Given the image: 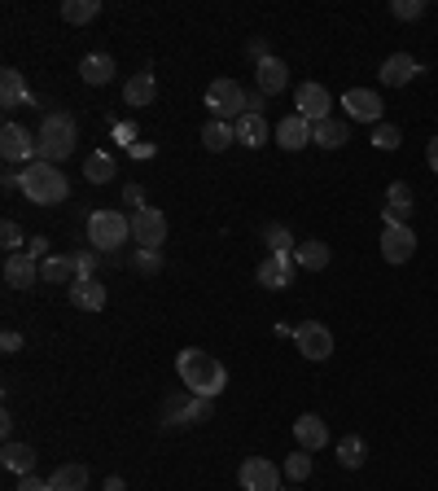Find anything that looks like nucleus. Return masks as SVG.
Returning a JSON list of instances; mask_svg holds the SVG:
<instances>
[{"label": "nucleus", "mask_w": 438, "mask_h": 491, "mask_svg": "<svg viewBox=\"0 0 438 491\" xmlns=\"http://www.w3.org/2000/svg\"><path fill=\"white\" fill-rule=\"evenodd\" d=\"M175 373H180V382H184L189 395H202V399H215L219 390L228 386V369L219 364L211 351H202V347H184L175 356Z\"/></svg>", "instance_id": "obj_1"}, {"label": "nucleus", "mask_w": 438, "mask_h": 491, "mask_svg": "<svg viewBox=\"0 0 438 491\" xmlns=\"http://www.w3.org/2000/svg\"><path fill=\"white\" fill-rule=\"evenodd\" d=\"M36 141H40V163L61 167L70 154H75V145H79V123H75V114H66V110L45 114Z\"/></svg>", "instance_id": "obj_2"}, {"label": "nucleus", "mask_w": 438, "mask_h": 491, "mask_svg": "<svg viewBox=\"0 0 438 491\" xmlns=\"http://www.w3.org/2000/svg\"><path fill=\"white\" fill-rule=\"evenodd\" d=\"M18 176H22V198L36 202V207H57V202L70 198V180L53 163H31L22 167Z\"/></svg>", "instance_id": "obj_3"}, {"label": "nucleus", "mask_w": 438, "mask_h": 491, "mask_svg": "<svg viewBox=\"0 0 438 491\" xmlns=\"http://www.w3.org/2000/svg\"><path fill=\"white\" fill-rule=\"evenodd\" d=\"M127 237H132V219L123 211H93L88 216V246L93 250L118 255V246H127Z\"/></svg>", "instance_id": "obj_4"}, {"label": "nucleus", "mask_w": 438, "mask_h": 491, "mask_svg": "<svg viewBox=\"0 0 438 491\" xmlns=\"http://www.w3.org/2000/svg\"><path fill=\"white\" fill-rule=\"evenodd\" d=\"M246 97L250 93L237 79H215L207 88V110H211V119H219V123H237L246 114Z\"/></svg>", "instance_id": "obj_5"}, {"label": "nucleus", "mask_w": 438, "mask_h": 491, "mask_svg": "<svg viewBox=\"0 0 438 491\" xmlns=\"http://www.w3.org/2000/svg\"><path fill=\"white\" fill-rule=\"evenodd\" d=\"M0 159L4 163H22V167L40 163V141L22 123H4L0 127Z\"/></svg>", "instance_id": "obj_6"}, {"label": "nucleus", "mask_w": 438, "mask_h": 491, "mask_svg": "<svg viewBox=\"0 0 438 491\" xmlns=\"http://www.w3.org/2000/svg\"><path fill=\"white\" fill-rule=\"evenodd\" d=\"M132 241H136L141 250H163L166 246V211H158V207L132 211Z\"/></svg>", "instance_id": "obj_7"}, {"label": "nucleus", "mask_w": 438, "mask_h": 491, "mask_svg": "<svg viewBox=\"0 0 438 491\" xmlns=\"http://www.w3.org/2000/svg\"><path fill=\"white\" fill-rule=\"evenodd\" d=\"M280 465H272L268 456H246L241 470H237V483L241 491H280Z\"/></svg>", "instance_id": "obj_8"}, {"label": "nucleus", "mask_w": 438, "mask_h": 491, "mask_svg": "<svg viewBox=\"0 0 438 491\" xmlns=\"http://www.w3.org/2000/svg\"><path fill=\"white\" fill-rule=\"evenodd\" d=\"M294 347H298L312 364H325L328 356H333V333H328V325H320V321H303V325L294 329Z\"/></svg>", "instance_id": "obj_9"}, {"label": "nucleus", "mask_w": 438, "mask_h": 491, "mask_svg": "<svg viewBox=\"0 0 438 491\" xmlns=\"http://www.w3.org/2000/svg\"><path fill=\"white\" fill-rule=\"evenodd\" d=\"M417 255V233L412 224H385L382 228V259L385 264H408Z\"/></svg>", "instance_id": "obj_10"}, {"label": "nucleus", "mask_w": 438, "mask_h": 491, "mask_svg": "<svg viewBox=\"0 0 438 491\" xmlns=\"http://www.w3.org/2000/svg\"><path fill=\"white\" fill-rule=\"evenodd\" d=\"M342 110H346V119H355V123H382V97L373 93V88H351V93H342Z\"/></svg>", "instance_id": "obj_11"}, {"label": "nucleus", "mask_w": 438, "mask_h": 491, "mask_svg": "<svg viewBox=\"0 0 438 491\" xmlns=\"http://www.w3.org/2000/svg\"><path fill=\"white\" fill-rule=\"evenodd\" d=\"M294 114H303L307 123H320V119H328V106H333V97H328L325 84H303L298 93H294Z\"/></svg>", "instance_id": "obj_12"}, {"label": "nucleus", "mask_w": 438, "mask_h": 491, "mask_svg": "<svg viewBox=\"0 0 438 491\" xmlns=\"http://www.w3.org/2000/svg\"><path fill=\"white\" fill-rule=\"evenodd\" d=\"M417 75H421V61L412 53H390L382 61V70H377V79H382L385 88H408Z\"/></svg>", "instance_id": "obj_13"}, {"label": "nucleus", "mask_w": 438, "mask_h": 491, "mask_svg": "<svg viewBox=\"0 0 438 491\" xmlns=\"http://www.w3.org/2000/svg\"><path fill=\"white\" fill-rule=\"evenodd\" d=\"M66 299H70V307H79V312H101L110 303V294H106V281H97V276H88V281H75L70 290H66Z\"/></svg>", "instance_id": "obj_14"}, {"label": "nucleus", "mask_w": 438, "mask_h": 491, "mask_svg": "<svg viewBox=\"0 0 438 491\" xmlns=\"http://www.w3.org/2000/svg\"><path fill=\"white\" fill-rule=\"evenodd\" d=\"M307 141H316V123H307L303 114H285L276 123V145L280 150H303Z\"/></svg>", "instance_id": "obj_15"}, {"label": "nucleus", "mask_w": 438, "mask_h": 491, "mask_svg": "<svg viewBox=\"0 0 438 491\" xmlns=\"http://www.w3.org/2000/svg\"><path fill=\"white\" fill-rule=\"evenodd\" d=\"M18 106H36V97H31L22 70L4 66V70H0V110H18Z\"/></svg>", "instance_id": "obj_16"}, {"label": "nucleus", "mask_w": 438, "mask_h": 491, "mask_svg": "<svg viewBox=\"0 0 438 491\" xmlns=\"http://www.w3.org/2000/svg\"><path fill=\"white\" fill-rule=\"evenodd\" d=\"M294 273H298V264H294V255H268L264 264H259V285L264 290H285L289 281H294Z\"/></svg>", "instance_id": "obj_17"}, {"label": "nucleus", "mask_w": 438, "mask_h": 491, "mask_svg": "<svg viewBox=\"0 0 438 491\" xmlns=\"http://www.w3.org/2000/svg\"><path fill=\"white\" fill-rule=\"evenodd\" d=\"M294 438H298V447H303V452H320V447L328 443L325 417H316V413H303V417L294 421Z\"/></svg>", "instance_id": "obj_18"}, {"label": "nucleus", "mask_w": 438, "mask_h": 491, "mask_svg": "<svg viewBox=\"0 0 438 491\" xmlns=\"http://www.w3.org/2000/svg\"><path fill=\"white\" fill-rule=\"evenodd\" d=\"M154 97H158V79H154L150 70H136V75L123 84V106H132V110L154 106Z\"/></svg>", "instance_id": "obj_19"}, {"label": "nucleus", "mask_w": 438, "mask_h": 491, "mask_svg": "<svg viewBox=\"0 0 438 491\" xmlns=\"http://www.w3.org/2000/svg\"><path fill=\"white\" fill-rule=\"evenodd\" d=\"M232 127H237V141H241L246 150H264V145L272 141V127H268L264 114H241Z\"/></svg>", "instance_id": "obj_20"}, {"label": "nucleus", "mask_w": 438, "mask_h": 491, "mask_svg": "<svg viewBox=\"0 0 438 491\" xmlns=\"http://www.w3.org/2000/svg\"><path fill=\"white\" fill-rule=\"evenodd\" d=\"M255 79H259V93H264V97H276V93H285V84H289V66H285L280 57H268V61L255 66Z\"/></svg>", "instance_id": "obj_21"}, {"label": "nucleus", "mask_w": 438, "mask_h": 491, "mask_svg": "<svg viewBox=\"0 0 438 491\" xmlns=\"http://www.w3.org/2000/svg\"><path fill=\"white\" fill-rule=\"evenodd\" d=\"M0 461H4V470H9V474L27 479V474L36 470V447H31V443H18V438H9V443L0 447Z\"/></svg>", "instance_id": "obj_22"}, {"label": "nucleus", "mask_w": 438, "mask_h": 491, "mask_svg": "<svg viewBox=\"0 0 438 491\" xmlns=\"http://www.w3.org/2000/svg\"><path fill=\"white\" fill-rule=\"evenodd\" d=\"M328 259H333V250H328V241H320V237L298 241V250H294V264H298V268H307V273H325Z\"/></svg>", "instance_id": "obj_23"}, {"label": "nucleus", "mask_w": 438, "mask_h": 491, "mask_svg": "<svg viewBox=\"0 0 438 491\" xmlns=\"http://www.w3.org/2000/svg\"><path fill=\"white\" fill-rule=\"evenodd\" d=\"M4 281H9L13 290H27V285L40 281V264H36L31 255H9V259H4Z\"/></svg>", "instance_id": "obj_24"}, {"label": "nucleus", "mask_w": 438, "mask_h": 491, "mask_svg": "<svg viewBox=\"0 0 438 491\" xmlns=\"http://www.w3.org/2000/svg\"><path fill=\"white\" fill-rule=\"evenodd\" d=\"M40 281H53V285H75L79 281V268H75V255H49L40 264Z\"/></svg>", "instance_id": "obj_25"}, {"label": "nucleus", "mask_w": 438, "mask_h": 491, "mask_svg": "<svg viewBox=\"0 0 438 491\" xmlns=\"http://www.w3.org/2000/svg\"><path fill=\"white\" fill-rule=\"evenodd\" d=\"M79 79L93 84V88L110 84V79H114V57L110 53H88L84 61H79Z\"/></svg>", "instance_id": "obj_26"}, {"label": "nucleus", "mask_w": 438, "mask_h": 491, "mask_svg": "<svg viewBox=\"0 0 438 491\" xmlns=\"http://www.w3.org/2000/svg\"><path fill=\"white\" fill-rule=\"evenodd\" d=\"M346 141H351V127H346L342 119H333V114H328V119L316 123V145H320V150H342Z\"/></svg>", "instance_id": "obj_27"}, {"label": "nucleus", "mask_w": 438, "mask_h": 491, "mask_svg": "<svg viewBox=\"0 0 438 491\" xmlns=\"http://www.w3.org/2000/svg\"><path fill=\"white\" fill-rule=\"evenodd\" d=\"M49 491H88V465H57Z\"/></svg>", "instance_id": "obj_28"}, {"label": "nucleus", "mask_w": 438, "mask_h": 491, "mask_svg": "<svg viewBox=\"0 0 438 491\" xmlns=\"http://www.w3.org/2000/svg\"><path fill=\"white\" fill-rule=\"evenodd\" d=\"M232 141H237V127H232V123H219V119H211V123L202 127V150H211V154H223Z\"/></svg>", "instance_id": "obj_29"}, {"label": "nucleus", "mask_w": 438, "mask_h": 491, "mask_svg": "<svg viewBox=\"0 0 438 491\" xmlns=\"http://www.w3.org/2000/svg\"><path fill=\"white\" fill-rule=\"evenodd\" d=\"M97 13H101V0H61V22H70V27H84Z\"/></svg>", "instance_id": "obj_30"}, {"label": "nucleus", "mask_w": 438, "mask_h": 491, "mask_svg": "<svg viewBox=\"0 0 438 491\" xmlns=\"http://www.w3.org/2000/svg\"><path fill=\"white\" fill-rule=\"evenodd\" d=\"M364 456H369L364 438H360V435H342V443H337V465H342V470H360V465H364Z\"/></svg>", "instance_id": "obj_31"}, {"label": "nucleus", "mask_w": 438, "mask_h": 491, "mask_svg": "<svg viewBox=\"0 0 438 491\" xmlns=\"http://www.w3.org/2000/svg\"><path fill=\"white\" fill-rule=\"evenodd\" d=\"M264 241H268V255H294L298 250V241H294V233L285 224H268L264 228Z\"/></svg>", "instance_id": "obj_32"}, {"label": "nucleus", "mask_w": 438, "mask_h": 491, "mask_svg": "<svg viewBox=\"0 0 438 491\" xmlns=\"http://www.w3.org/2000/svg\"><path fill=\"white\" fill-rule=\"evenodd\" d=\"M84 176H88V184H110V180H114V159H110L106 150L88 154V163H84Z\"/></svg>", "instance_id": "obj_33"}, {"label": "nucleus", "mask_w": 438, "mask_h": 491, "mask_svg": "<svg viewBox=\"0 0 438 491\" xmlns=\"http://www.w3.org/2000/svg\"><path fill=\"white\" fill-rule=\"evenodd\" d=\"M189 399H193L189 390L166 399V404H163V426H189Z\"/></svg>", "instance_id": "obj_34"}, {"label": "nucleus", "mask_w": 438, "mask_h": 491, "mask_svg": "<svg viewBox=\"0 0 438 491\" xmlns=\"http://www.w3.org/2000/svg\"><path fill=\"white\" fill-rule=\"evenodd\" d=\"M132 273L158 276L163 273V250H132Z\"/></svg>", "instance_id": "obj_35"}, {"label": "nucleus", "mask_w": 438, "mask_h": 491, "mask_svg": "<svg viewBox=\"0 0 438 491\" xmlns=\"http://www.w3.org/2000/svg\"><path fill=\"white\" fill-rule=\"evenodd\" d=\"M280 470H285V479H294V483H307V479H312V452H303V447H298V452H294V456L280 465Z\"/></svg>", "instance_id": "obj_36"}, {"label": "nucleus", "mask_w": 438, "mask_h": 491, "mask_svg": "<svg viewBox=\"0 0 438 491\" xmlns=\"http://www.w3.org/2000/svg\"><path fill=\"white\" fill-rule=\"evenodd\" d=\"M399 141H403V132H399L394 123H377V127H373V150L390 154V150H399Z\"/></svg>", "instance_id": "obj_37"}, {"label": "nucleus", "mask_w": 438, "mask_h": 491, "mask_svg": "<svg viewBox=\"0 0 438 491\" xmlns=\"http://www.w3.org/2000/svg\"><path fill=\"white\" fill-rule=\"evenodd\" d=\"M390 13H394L399 22H417V18H426V0H394Z\"/></svg>", "instance_id": "obj_38"}, {"label": "nucleus", "mask_w": 438, "mask_h": 491, "mask_svg": "<svg viewBox=\"0 0 438 491\" xmlns=\"http://www.w3.org/2000/svg\"><path fill=\"white\" fill-rule=\"evenodd\" d=\"M385 207H412V184L408 180H394L385 189Z\"/></svg>", "instance_id": "obj_39"}, {"label": "nucleus", "mask_w": 438, "mask_h": 491, "mask_svg": "<svg viewBox=\"0 0 438 491\" xmlns=\"http://www.w3.org/2000/svg\"><path fill=\"white\" fill-rule=\"evenodd\" d=\"M0 241H4V250H9V255H22V228H18L13 219H4V224H0Z\"/></svg>", "instance_id": "obj_40"}, {"label": "nucleus", "mask_w": 438, "mask_h": 491, "mask_svg": "<svg viewBox=\"0 0 438 491\" xmlns=\"http://www.w3.org/2000/svg\"><path fill=\"white\" fill-rule=\"evenodd\" d=\"M211 413H215V399H202V395H193V399H189V426L211 421Z\"/></svg>", "instance_id": "obj_41"}, {"label": "nucleus", "mask_w": 438, "mask_h": 491, "mask_svg": "<svg viewBox=\"0 0 438 491\" xmlns=\"http://www.w3.org/2000/svg\"><path fill=\"white\" fill-rule=\"evenodd\" d=\"M75 268H79V281L97 276V250H93V246H88V250H75Z\"/></svg>", "instance_id": "obj_42"}, {"label": "nucleus", "mask_w": 438, "mask_h": 491, "mask_svg": "<svg viewBox=\"0 0 438 491\" xmlns=\"http://www.w3.org/2000/svg\"><path fill=\"white\" fill-rule=\"evenodd\" d=\"M114 141H118L123 150H132V145H136V123H114Z\"/></svg>", "instance_id": "obj_43"}, {"label": "nucleus", "mask_w": 438, "mask_h": 491, "mask_svg": "<svg viewBox=\"0 0 438 491\" xmlns=\"http://www.w3.org/2000/svg\"><path fill=\"white\" fill-rule=\"evenodd\" d=\"M123 202H127L132 211H141V207H145V189H141V184H127V189H123Z\"/></svg>", "instance_id": "obj_44"}, {"label": "nucleus", "mask_w": 438, "mask_h": 491, "mask_svg": "<svg viewBox=\"0 0 438 491\" xmlns=\"http://www.w3.org/2000/svg\"><path fill=\"white\" fill-rule=\"evenodd\" d=\"M27 255L31 259H49V237H31L27 241Z\"/></svg>", "instance_id": "obj_45"}, {"label": "nucleus", "mask_w": 438, "mask_h": 491, "mask_svg": "<svg viewBox=\"0 0 438 491\" xmlns=\"http://www.w3.org/2000/svg\"><path fill=\"white\" fill-rule=\"evenodd\" d=\"M0 351H4V356H13V351H22V333H13V329H4V338H0Z\"/></svg>", "instance_id": "obj_46"}, {"label": "nucleus", "mask_w": 438, "mask_h": 491, "mask_svg": "<svg viewBox=\"0 0 438 491\" xmlns=\"http://www.w3.org/2000/svg\"><path fill=\"white\" fill-rule=\"evenodd\" d=\"M264 106H268V97H264V93L255 88V93L246 97V114H264Z\"/></svg>", "instance_id": "obj_47"}, {"label": "nucleus", "mask_w": 438, "mask_h": 491, "mask_svg": "<svg viewBox=\"0 0 438 491\" xmlns=\"http://www.w3.org/2000/svg\"><path fill=\"white\" fill-rule=\"evenodd\" d=\"M18 491H49V479H36V474H27V479L18 483Z\"/></svg>", "instance_id": "obj_48"}, {"label": "nucleus", "mask_w": 438, "mask_h": 491, "mask_svg": "<svg viewBox=\"0 0 438 491\" xmlns=\"http://www.w3.org/2000/svg\"><path fill=\"white\" fill-rule=\"evenodd\" d=\"M246 53L255 57V61H268V57H272V53H268V45H264V40H250V49H246Z\"/></svg>", "instance_id": "obj_49"}, {"label": "nucleus", "mask_w": 438, "mask_h": 491, "mask_svg": "<svg viewBox=\"0 0 438 491\" xmlns=\"http://www.w3.org/2000/svg\"><path fill=\"white\" fill-rule=\"evenodd\" d=\"M0 435H4V443L13 438V413H0Z\"/></svg>", "instance_id": "obj_50"}, {"label": "nucleus", "mask_w": 438, "mask_h": 491, "mask_svg": "<svg viewBox=\"0 0 438 491\" xmlns=\"http://www.w3.org/2000/svg\"><path fill=\"white\" fill-rule=\"evenodd\" d=\"M426 163H430V171H434V176H438V136H434V141H430V150H426Z\"/></svg>", "instance_id": "obj_51"}, {"label": "nucleus", "mask_w": 438, "mask_h": 491, "mask_svg": "<svg viewBox=\"0 0 438 491\" xmlns=\"http://www.w3.org/2000/svg\"><path fill=\"white\" fill-rule=\"evenodd\" d=\"M101 491H127V483H123V479H118V474H110L106 483H101Z\"/></svg>", "instance_id": "obj_52"}, {"label": "nucleus", "mask_w": 438, "mask_h": 491, "mask_svg": "<svg viewBox=\"0 0 438 491\" xmlns=\"http://www.w3.org/2000/svg\"><path fill=\"white\" fill-rule=\"evenodd\" d=\"M132 159H154V145H132Z\"/></svg>", "instance_id": "obj_53"}, {"label": "nucleus", "mask_w": 438, "mask_h": 491, "mask_svg": "<svg viewBox=\"0 0 438 491\" xmlns=\"http://www.w3.org/2000/svg\"><path fill=\"white\" fill-rule=\"evenodd\" d=\"M289 491H303V487H289Z\"/></svg>", "instance_id": "obj_54"}]
</instances>
